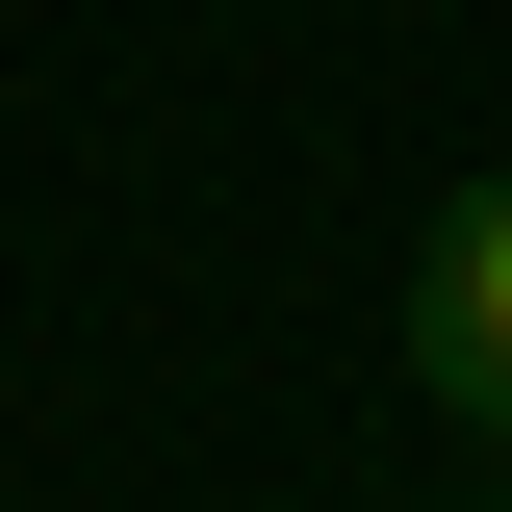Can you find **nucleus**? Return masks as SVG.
Instances as JSON below:
<instances>
[{
	"mask_svg": "<svg viewBox=\"0 0 512 512\" xmlns=\"http://www.w3.org/2000/svg\"><path fill=\"white\" fill-rule=\"evenodd\" d=\"M384 333H410V410H436L461 461H512V180H461L436 231H410V308Z\"/></svg>",
	"mask_w": 512,
	"mask_h": 512,
	"instance_id": "1",
	"label": "nucleus"
}]
</instances>
